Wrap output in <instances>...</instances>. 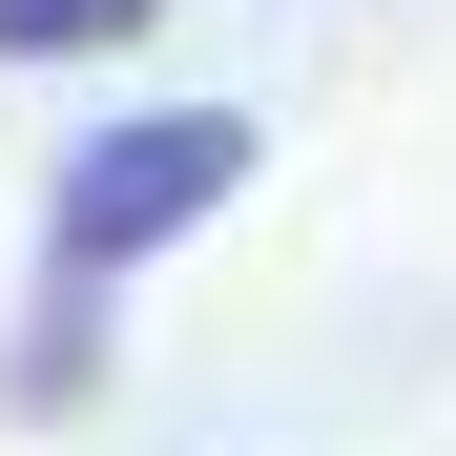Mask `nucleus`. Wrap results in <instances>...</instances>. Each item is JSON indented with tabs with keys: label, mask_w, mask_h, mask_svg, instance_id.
I'll list each match as a JSON object with an SVG mask.
<instances>
[{
	"label": "nucleus",
	"mask_w": 456,
	"mask_h": 456,
	"mask_svg": "<svg viewBox=\"0 0 456 456\" xmlns=\"http://www.w3.org/2000/svg\"><path fill=\"white\" fill-rule=\"evenodd\" d=\"M167 0H0V62H125Z\"/></svg>",
	"instance_id": "f03ea898"
},
{
	"label": "nucleus",
	"mask_w": 456,
	"mask_h": 456,
	"mask_svg": "<svg viewBox=\"0 0 456 456\" xmlns=\"http://www.w3.org/2000/svg\"><path fill=\"white\" fill-rule=\"evenodd\" d=\"M249 167H270L249 104H125V125L62 145V187H42V332H21V395H62V373L104 353V290H125L145 249H187Z\"/></svg>",
	"instance_id": "f257e3e1"
}]
</instances>
